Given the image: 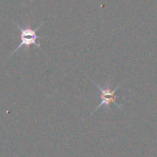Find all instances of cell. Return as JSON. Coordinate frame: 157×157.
<instances>
[{
    "instance_id": "obj_1",
    "label": "cell",
    "mask_w": 157,
    "mask_h": 157,
    "mask_svg": "<svg viewBox=\"0 0 157 157\" xmlns=\"http://www.w3.org/2000/svg\"><path fill=\"white\" fill-rule=\"evenodd\" d=\"M43 24H44V23L42 22L40 25H38V26L33 30V29H32L30 26H27V27H25V28H22V27H21L20 25H18L17 23H15L16 27L19 29L20 33H21V43H20V44L17 46V48L10 55L9 57L12 56H13L17 51H19L21 48L25 47V48L29 49V47H30L31 45H35L36 47H38L39 49H41V50L43 51V49H42V47H41V44L37 42L38 39L40 38V37L37 35V31L40 29V27H42Z\"/></svg>"
},
{
    "instance_id": "obj_2",
    "label": "cell",
    "mask_w": 157,
    "mask_h": 157,
    "mask_svg": "<svg viewBox=\"0 0 157 157\" xmlns=\"http://www.w3.org/2000/svg\"><path fill=\"white\" fill-rule=\"evenodd\" d=\"M91 80H92V78H91ZM92 82H93V83L100 90V92H101V99H102V102H101L100 105L93 111V113L96 112V111H97L100 107H102V106H105V108L109 109L111 104H114L117 107H118L119 109H122V105H118V104L117 103V95H116V92L119 89V87L122 85V83L119 84L118 86H117L115 89H112L109 82L107 83L106 87L102 88V87H101L99 84H97L94 80H92Z\"/></svg>"
}]
</instances>
